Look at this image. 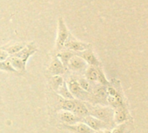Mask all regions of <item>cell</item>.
Segmentation results:
<instances>
[{"label": "cell", "mask_w": 148, "mask_h": 133, "mask_svg": "<svg viewBox=\"0 0 148 133\" xmlns=\"http://www.w3.org/2000/svg\"><path fill=\"white\" fill-rule=\"evenodd\" d=\"M90 115L92 117H95L104 122H106L107 124L110 126H112V123H114L113 121V114H114V110L112 107H100V106H92L88 107Z\"/></svg>", "instance_id": "1"}, {"label": "cell", "mask_w": 148, "mask_h": 133, "mask_svg": "<svg viewBox=\"0 0 148 133\" xmlns=\"http://www.w3.org/2000/svg\"><path fill=\"white\" fill-rule=\"evenodd\" d=\"M66 85H67L71 93L74 97V98H77L80 101H89V102L94 101L92 93H90V92L83 90L79 86L78 81L75 80L74 78H70L69 81L66 82Z\"/></svg>", "instance_id": "2"}, {"label": "cell", "mask_w": 148, "mask_h": 133, "mask_svg": "<svg viewBox=\"0 0 148 133\" xmlns=\"http://www.w3.org/2000/svg\"><path fill=\"white\" fill-rule=\"evenodd\" d=\"M70 35V32L64 24V19L60 17L58 21V35L56 40V49L58 51L64 49V44Z\"/></svg>", "instance_id": "3"}, {"label": "cell", "mask_w": 148, "mask_h": 133, "mask_svg": "<svg viewBox=\"0 0 148 133\" xmlns=\"http://www.w3.org/2000/svg\"><path fill=\"white\" fill-rule=\"evenodd\" d=\"M91 47H92L91 44H86L85 42L78 41L77 39H75L70 34L65 44H64V49L70 50H72L74 52H80V51L87 50Z\"/></svg>", "instance_id": "4"}, {"label": "cell", "mask_w": 148, "mask_h": 133, "mask_svg": "<svg viewBox=\"0 0 148 133\" xmlns=\"http://www.w3.org/2000/svg\"><path fill=\"white\" fill-rule=\"evenodd\" d=\"M87 63L78 54L74 55L71 57L67 63V69L75 72H85L87 68Z\"/></svg>", "instance_id": "5"}, {"label": "cell", "mask_w": 148, "mask_h": 133, "mask_svg": "<svg viewBox=\"0 0 148 133\" xmlns=\"http://www.w3.org/2000/svg\"><path fill=\"white\" fill-rule=\"evenodd\" d=\"M114 110V114H113V121L115 123L119 124L126 121L132 120V117L130 114V111L127 108L126 105H121L119 106Z\"/></svg>", "instance_id": "6"}, {"label": "cell", "mask_w": 148, "mask_h": 133, "mask_svg": "<svg viewBox=\"0 0 148 133\" xmlns=\"http://www.w3.org/2000/svg\"><path fill=\"white\" fill-rule=\"evenodd\" d=\"M82 122L85 123L86 124H87L93 130H106V129H108L111 127L106 122H104L95 117H92L91 115L84 117Z\"/></svg>", "instance_id": "7"}, {"label": "cell", "mask_w": 148, "mask_h": 133, "mask_svg": "<svg viewBox=\"0 0 148 133\" xmlns=\"http://www.w3.org/2000/svg\"><path fill=\"white\" fill-rule=\"evenodd\" d=\"M77 54L79 56H80L86 62V63L89 64V65L94 66V67H99V66L102 65L101 63H100V61L97 58V57L93 53L92 47L89 48V49H87V50H85L83 51L77 52Z\"/></svg>", "instance_id": "8"}, {"label": "cell", "mask_w": 148, "mask_h": 133, "mask_svg": "<svg viewBox=\"0 0 148 133\" xmlns=\"http://www.w3.org/2000/svg\"><path fill=\"white\" fill-rule=\"evenodd\" d=\"M37 50H38V48H37V46H36L34 42L27 43L25 44V46L20 51H18V53L14 54V56L23 59L25 62L27 63L28 59L37 51Z\"/></svg>", "instance_id": "9"}, {"label": "cell", "mask_w": 148, "mask_h": 133, "mask_svg": "<svg viewBox=\"0 0 148 133\" xmlns=\"http://www.w3.org/2000/svg\"><path fill=\"white\" fill-rule=\"evenodd\" d=\"M62 127L74 133H93L95 131L83 122H79L74 124H64Z\"/></svg>", "instance_id": "10"}, {"label": "cell", "mask_w": 148, "mask_h": 133, "mask_svg": "<svg viewBox=\"0 0 148 133\" xmlns=\"http://www.w3.org/2000/svg\"><path fill=\"white\" fill-rule=\"evenodd\" d=\"M58 117H59V119L62 122H64L65 124H74L79 122H82V120H83V118L79 117L72 111L64 110L61 112H59Z\"/></svg>", "instance_id": "11"}, {"label": "cell", "mask_w": 148, "mask_h": 133, "mask_svg": "<svg viewBox=\"0 0 148 133\" xmlns=\"http://www.w3.org/2000/svg\"><path fill=\"white\" fill-rule=\"evenodd\" d=\"M8 59H9L12 66L19 74L26 72V62H25L23 59H21L14 55L9 56Z\"/></svg>", "instance_id": "12"}, {"label": "cell", "mask_w": 148, "mask_h": 133, "mask_svg": "<svg viewBox=\"0 0 148 133\" xmlns=\"http://www.w3.org/2000/svg\"><path fill=\"white\" fill-rule=\"evenodd\" d=\"M72 112L80 118H84L90 115L88 106L82 101L75 100V107L72 110Z\"/></svg>", "instance_id": "13"}, {"label": "cell", "mask_w": 148, "mask_h": 133, "mask_svg": "<svg viewBox=\"0 0 148 133\" xmlns=\"http://www.w3.org/2000/svg\"><path fill=\"white\" fill-rule=\"evenodd\" d=\"M65 70H66L65 67L63 65V63H61V61L59 60V58L58 57L52 60V62L50 65V68H49L50 73L52 74L53 76L61 75L65 72Z\"/></svg>", "instance_id": "14"}, {"label": "cell", "mask_w": 148, "mask_h": 133, "mask_svg": "<svg viewBox=\"0 0 148 133\" xmlns=\"http://www.w3.org/2000/svg\"><path fill=\"white\" fill-rule=\"evenodd\" d=\"M76 54H77V52H74L72 50L64 49V50H59V52L57 54V57L59 58V60L61 61L63 65L65 67V69H67V63H68L69 60L71 59V57H73L74 55H76Z\"/></svg>", "instance_id": "15"}, {"label": "cell", "mask_w": 148, "mask_h": 133, "mask_svg": "<svg viewBox=\"0 0 148 133\" xmlns=\"http://www.w3.org/2000/svg\"><path fill=\"white\" fill-rule=\"evenodd\" d=\"M25 44H26V43H16L13 44L3 46V47H1V49L5 50L9 54V56H11V55H14V54L18 53V51H20L25 46Z\"/></svg>", "instance_id": "16"}, {"label": "cell", "mask_w": 148, "mask_h": 133, "mask_svg": "<svg viewBox=\"0 0 148 133\" xmlns=\"http://www.w3.org/2000/svg\"><path fill=\"white\" fill-rule=\"evenodd\" d=\"M85 77L86 78L90 81L91 83H95L98 80V71H97V67H94V66L92 65H88L87 68L85 71Z\"/></svg>", "instance_id": "17"}, {"label": "cell", "mask_w": 148, "mask_h": 133, "mask_svg": "<svg viewBox=\"0 0 148 133\" xmlns=\"http://www.w3.org/2000/svg\"><path fill=\"white\" fill-rule=\"evenodd\" d=\"M57 92L64 99H75L74 97L72 96V94L71 93L67 85H66V82L64 81L63 84L59 86V88L58 89Z\"/></svg>", "instance_id": "18"}, {"label": "cell", "mask_w": 148, "mask_h": 133, "mask_svg": "<svg viewBox=\"0 0 148 133\" xmlns=\"http://www.w3.org/2000/svg\"><path fill=\"white\" fill-rule=\"evenodd\" d=\"M0 71H4L6 72H12V73H18V72L12 67L8 57L5 60L0 61Z\"/></svg>", "instance_id": "19"}, {"label": "cell", "mask_w": 148, "mask_h": 133, "mask_svg": "<svg viewBox=\"0 0 148 133\" xmlns=\"http://www.w3.org/2000/svg\"><path fill=\"white\" fill-rule=\"evenodd\" d=\"M60 107L64 110H69L72 111V110L75 107V99H64L61 100Z\"/></svg>", "instance_id": "20"}, {"label": "cell", "mask_w": 148, "mask_h": 133, "mask_svg": "<svg viewBox=\"0 0 148 133\" xmlns=\"http://www.w3.org/2000/svg\"><path fill=\"white\" fill-rule=\"evenodd\" d=\"M97 71H98V80L97 82H99V85H104V86H108L110 85V82L107 80L103 70H102V66H99V67H97Z\"/></svg>", "instance_id": "21"}, {"label": "cell", "mask_w": 148, "mask_h": 133, "mask_svg": "<svg viewBox=\"0 0 148 133\" xmlns=\"http://www.w3.org/2000/svg\"><path fill=\"white\" fill-rule=\"evenodd\" d=\"M77 81H78L79 86H80L83 90H85L86 91H88V92L92 93V85H91V82H90V81H88L86 78H79Z\"/></svg>", "instance_id": "22"}, {"label": "cell", "mask_w": 148, "mask_h": 133, "mask_svg": "<svg viewBox=\"0 0 148 133\" xmlns=\"http://www.w3.org/2000/svg\"><path fill=\"white\" fill-rule=\"evenodd\" d=\"M131 123H132V121L131 122L126 121V122H124L122 123H119L112 130V133H125L126 129L129 127V125Z\"/></svg>", "instance_id": "23"}, {"label": "cell", "mask_w": 148, "mask_h": 133, "mask_svg": "<svg viewBox=\"0 0 148 133\" xmlns=\"http://www.w3.org/2000/svg\"><path fill=\"white\" fill-rule=\"evenodd\" d=\"M64 82V79L63 78L60 76V75H55L52 77L51 78V85H52V88L57 91L58 89L59 88V86L63 84Z\"/></svg>", "instance_id": "24"}, {"label": "cell", "mask_w": 148, "mask_h": 133, "mask_svg": "<svg viewBox=\"0 0 148 133\" xmlns=\"http://www.w3.org/2000/svg\"><path fill=\"white\" fill-rule=\"evenodd\" d=\"M8 57H9V54L5 50H4L3 49L0 48V61L5 60Z\"/></svg>", "instance_id": "25"}, {"label": "cell", "mask_w": 148, "mask_h": 133, "mask_svg": "<svg viewBox=\"0 0 148 133\" xmlns=\"http://www.w3.org/2000/svg\"><path fill=\"white\" fill-rule=\"evenodd\" d=\"M103 133H112V131L110 130H108V129H106V130H103Z\"/></svg>", "instance_id": "26"}, {"label": "cell", "mask_w": 148, "mask_h": 133, "mask_svg": "<svg viewBox=\"0 0 148 133\" xmlns=\"http://www.w3.org/2000/svg\"><path fill=\"white\" fill-rule=\"evenodd\" d=\"M93 133H103V130H95Z\"/></svg>", "instance_id": "27"}]
</instances>
